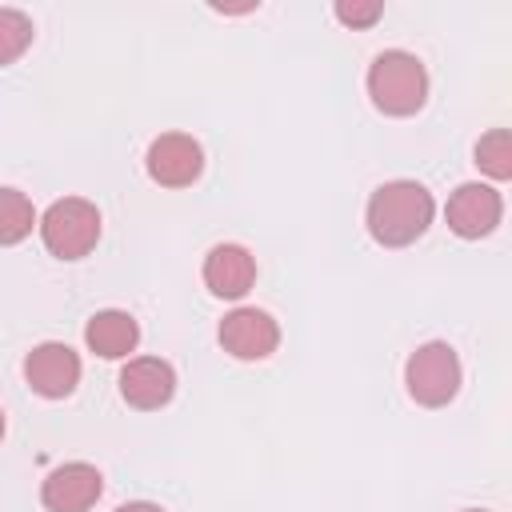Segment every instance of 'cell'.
I'll return each mask as SVG.
<instances>
[{
	"instance_id": "obj_1",
	"label": "cell",
	"mask_w": 512,
	"mask_h": 512,
	"mask_svg": "<svg viewBox=\"0 0 512 512\" xmlns=\"http://www.w3.org/2000/svg\"><path fill=\"white\" fill-rule=\"evenodd\" d=\"M432 192L416 180H388L368 200V232L384 248H404L432 224Z\"/></svg>"
},
{
	"instance_id": "obj_2",
	"label": "cell",
	"mask_w": 512,
	"mask_h": 512,
	"mask_svg": "<svg viewBox=\"0 0 512 512\" xmlns=\"http://www.w3.org/2000/svg\"><path fill=\"white\" fill-rule=\"evenodd\" d=\"M368 96L384 116H412L428 96V72L412 52H380L368 68Z\"/></svg>"
},
{
	"instance_id": "obj_3",
	"label": "cell",
	"mask_w": 512,
	"mask_h": 512,
	"mask_svg": "<svg viewBox=\"0 0 512 512\" xmlns=\"http://www.w3.org/2000/svg\"><path fill=\"white\" fill-rule=\"evenodd\" d=\"M40 236L52 256L80 260L100 240V212H96V204H88L80 196H64L40 216Z\"/></svg>"
},
{
	"instance_id": "obj_4",
	"label": "cell",
	"mask_w": 512,
	"mask_h": 512,
	"mask_svg": "<svg viewBox=\"0 0 512 512\" xmlns=\"http://www.w3.org/2000/svg\"><path fill=\"white\" fill-rule=\"evenodd\" d=\"M408 396L424 408H444L460 392V360L444 340L420 344L404 364Z\"/></svg>"
},
{
	"instance_id": "obj_5",
	"label": "cell",
	"mask_w": 512,
	"mask_h": 512,
	"mask_svg": "<svg viewBox=\"0 0 512 512\" xmlns=\"http://www.w3.org/2000/svg\"><path fill=\"white\" fill-rule=\"evenodd\" d=\"M100 492H104V476L84 460L52 468L40 484V500L48 512H88L100 500Z\"/></svg>"
},
{
	"instance_id": "obj_6",
	"label": "cell",
	"mask_w": 512,
	"mask_h": 512,
	"mask_svg": "<svg viewBox=\"0 0 512 512\" xmlns=\"http://www.w3.org/2000/svg\"><path fill=\"white\" fill-rule=\"evenodd\" d=\"M24 380L32 392L48 396V400H64L76 384H80V356L68 344H36L24 360Z\"/></svg>"
},
{
	"instance_id": "obj_7",
	"label": "cell",
	"mask_w": 512,
	"mask_h": 512,
	"mask_svg": "<svg viewBox=\"0 0 512 512\" xmlns=\"http://www.w3.org/2000/svg\"><path fill=\"white\" fill-rule=\"evenodd\" d=\"M144 164H148V176L156 184H164V188H188L200 176V168H204V152H200V144L192 136L164 132V136H156L148 144V160Z\"/></svg>"
},
{
	"instance_id": "obj_8",
	"label": "cell",
	"mask_w": 512,
	"mask_h": 512,
	"mask_svg": "<svg viewBox=\"0 0 512 512\" xmlns=\"http://www.w3.org/2000/svg\"><path fill=\"white\" fill-rule=\"evenodd\" d=\"M220 344L236 360H264L280 344V328L268 312L260 308H236L220 320Z\"/></svg>"
},
{
	"instance_id": "obj_9",
	"label": "cell",
	"mask_w": 512,
	"mask_h": 512,
	"mask_svg": "<svg viewBox=\"0 0 512 512\" xmlns=\"http://www.w3.org/2000/svg\"><path fill=\"white\" fill-rule=\"evenodd\" d=\"M500 192L492 184H460L448 196V228L464 240H480L500 224Z\"/></svg>"
},
{
	"instance_id": "obj_10",
	"label": "cell",
	"mask_w": 512,
	"mask_h": 512,
	"mask_svg": "<svg viewBox=\"0 0 512 512\" xmlns=\"http://www.w3.org/2000/svg\"><path fill=\"white\" fill-rule=\"evenodd\" d=\"M172 392H176V372L160 356H136L120 372V396L132 408H144V412L164 408L172 400Z\"/></svg>"
},
{
	"instance_id": "obj_11",
	"label": "cell",
	"mask_w": 512,
	"mask_h": 512,
	"mask_svg": "<svg viewBox=\"0 0 512 512\" xmlns=\"http://www.w3.org/2000/svg\"><path fill=\"white\" fill-rule=\"evenodd\" d=\"M256 280V260L248 248L240 244H216L208 256H204V284L212 288V296H224V300H236L252 288Z\"/></svg>"
},
{
	"instance_id": "obj_12",
	"label": "cell",
	"mask_w": 512,
	"mask_h": 512,
	"mask_svg": "<svg viewBox=\"0 0 512 512\" xmlns=\"http://www.w3.org/2000/svg\"><path fill=\"white\" fill-rule=\"evenodd\" d=\"M84 340H88V348H92L96 356L120 360V356H128V352L136 348L140 324H136L128 312H120V308H104V312H96V316L88 320Z\"/></svg>"
},
{
	"instance_id": "obj_13",
	"label": "cell",
	"mask_w": 512,
	"mask_h": 512,
	"mask_svg": "<svg viewBox=\"0 0 512 512\" xmlns=\"http://www.w3.org/2000/svg\"><path fill=\"white\" fill-rule=\"evenodd\" d=\"M36 224V208L20 188H0V244H20Z\"/></svg>"
},
{
	"instance_id": "obj_14",
	"label": "cell",
	"mask_w": 512,
	"mask_h": 512,
	"mask_svg": "<svg viewBox=\"0 0 512 512\" xmlns=\"http://www.w3.org/2000/svg\"><path fill=\"white\" fill-rule=\"evenodd\" d=\"M476 164H480L492 180H508V176H512V132H508V128H492L488 136H480V144H476Z\"/></svg>"
},
{
	"instance_id": "obj_15",
	"label": "cell",
	"mask_w": 512,
	"mask_h": 512,
	"mask_svg": "<svg viewBox=\"0 0 512 512\" xmlns=\"http://www.w3.org/2000/svg\"><path fill=\"white\" fill-rule=\"evenodd\" d=\"M32 44V20L20 8H0V64H12Z\"/></svg>"
},
{
	"instance_id": "obj_16",
	"label": "cell",
	"mask_w": 512,
	"mask_h": 512,
	"mask_svg": "<svg viewBox=\"0 0 512 512\" xmlns=\"http://www.w3.org/2000/svg\"><path fill=\"white\" fill-rule=\"evenodd\" d=\"M380 12H384L380 0H352V4L340 0V4H336V20L348 24V28H368V24L380 20Z\"/></svg>"
},
{
	"instance_id": "obj_17",
	"label": "cell",
	"mask_w": 512,
	"mask_h": 512,
	"mask_svg": "<svg viewBox=\"0 0 512 512\" xmlns=\"http://www.w3.org/2000/svg\"><path fill=\"white\" fill-rule=\"evenodd\" d=\"M116 512H164L160 504H148V500H132V504H120Z\"/></svg>"
},
{
	"instance_id": "obj_18",
	"label": "cell",
	"mask_w": 512,
	"mask_h": 512,
	"mask_svg": "<svg viewBox=\"0 0 512 512\" xmlns=\"http://www.w3.org/2000/svg\"><path fill=\"white\" fill-rule=\"evenodd\" d=\"M0 440H4V412H0Z\"/></svg>"
},
{
	"instance_id": "obj_19",
	"label": "cell",
	"mask_w": 512,
	"mask_h": 512,
	"mask_svg": "<svg viewBox=\"0 0 512 512\" xmlns=\"http://www.w3.org/2000/svg\"><path fill=\"white\" fill-rule=\"evenodd\" d=\"M464 512H484V508H464Z\"/></svg>"
}]
</instances>
